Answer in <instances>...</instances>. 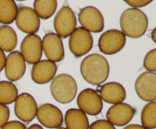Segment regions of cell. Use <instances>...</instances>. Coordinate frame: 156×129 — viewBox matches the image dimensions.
Wrapping results in <instances>:
<instances>
[{
    "label": "cell",
    "mask_w": 156,
    "mask_h": 129,
    "mask_svg": "<svg viewBox=\"0 0 156 129\" xmlns=\"http://www.w3.org/2000/svg\"><path fill=\"white\" fill-rule=\"evenodd\" d=\"M81 74L88 83L99 85L106 81L109 76L110 66L108 60L100 54H91L82 60Z\"/></svg>",
    "instance_id": "obj_1"
},
{
    "label": "cell",
    "mask_w": 156,
    "mask_h": 129,
    "mask_svg": "<svg viewBox=\"0 0 156 129\" xmlns=\"http://www.w3.org/2000/svg\"><path fill=\"white\" fill-rule=\"evenodd\" d=\"M122 33L130 38H139L145 34L149 20L143 11L130 8L125 10L120 20Z\"/></svg>",
    "instance_id": "obj_2"
},
{
    "label": "cell",
    "mask_w": 156,
    "mask_h": 129,
    "mask_svg": "<svg viewBox=\"0 0 156 129\" xmlns=\"http://www.w3.org/2000/svg\"><path fill=\"white\" fill-rule=\"evenodd\" d=\"M78 91L76 80L68 74L55 76L50 83V92L55 100L66 104L73 101Z\"/></svg>",
    "instance_id": "obj_3"
},
{
    "label": "cell",
    "mask_w": 156,
    "mask_h": 129,
    "mask_svg": "<svg viewBox=\"0 0 156 129\" xmlns=\"http://www.w3.org/2000/svg\"><path fill=\"white\" fill-rule=\"evenodd\" d=\"M69 46L71 53L76 57H82L92 49V35L82 27H76L69 36Z\"/></svg>",
    "instance_id": "obj_4"
},
{
    "label": "cell",
    "mask_w": 156,
    "mask_h": 129,
    "mask_svg": "<svg viewBox=\"0 0 156 129\" xmlns=\"http://www.w3.org/2000/svg\"><path fill=\"white\" fill-rule=\"evenodd\" d=\"M126 42V36L120 30L111 29L101 35L98 40V47L104 54L114 55L123 49Z\"/></svg>",
    "instance_id": "obj_5"
},
{
    "label": "cell",
    "mask_w": 156,
    "mask_h": 129,
    "mask_svg": "<svg viewBox=\"0 0 156 129\" xmlns=\"http://www.w3.org/2000/svg\"><path fill=\"white\" fill-rule=\"evenodd\" d=\"M56 34L62 39L67 38L76 30L77 19L75 13L69 6H63L57 12L53 21Z\"/></svg>",
    "instance_id": "obj_6"
},
{
    "label": "cell",
    "mask_w": 156,
    "mask_h": 129,
    "mask_svg": "<svg viewBox=\"0 0 156 129\" xmlns=\"http://www.w3.org/2000/svg\"><path fill=\"white\" fill-rule=\"evenodd\" d=\"M77 105L81 111L90 115H98L103 109V101L100 95L91 88L81 91L77 97Z\"/></svg>",
    "instance_id": "obj_7"
},
{
    "label": "cell",
    "mask_w": 156,
    "mask_h": 129,
    "mask_svg": "<svg viewBox=\"0 0 156 129\" xmlns=\"http://www.w3.org/2000/svg\"><path fill=\"white\" fill-rule=\"evenodd\" d=\"M79 21L82 27L90 33H101L105 27L103 15L94 6L83 8L79 14Z\"/></svg>",
    "instance_id": "obj_8"
},
{
    "label": "cell",
    "mask_w": 156,
    "mask_h": 129,
    "mask_svg": "<svg viewBox=\"0 0 156 129\" xmlns=\"http://www.w3.org/2000/svg\"><path fill=\"white\" fill-rule=\"evenodd\" d=\"M25 62L34 65L42 58V39L37 34H28L21 44V53Z\"/></svg>",
    "instance_id": "obj_9"
},
{
    "label": "cell",
    "mask_w": 156,
    "mask_h": 129,
    "mask_svg": "<svg viewBox=\"0 0 156 129\" xmlns=\"http://www.w3.org/2000/svg\"><path fill=\"white\" fill-rule=\"evenodd\" d=\"M37 111L35 99L27 93L18 96L15 101V114L18 118L25 122H30L36 117Z\"/></svg>",
    "instance_id": "obj_10"
},
{
    "label": "cell",
    "mask_w": 156,
    "mask_h": 129,
    "mask_svg": "<svg viewBox=\"0 0 156 129\" xmlns=\"http://www.w3.org/2000/svg\"><path fill=\"white\" fill-rule=\"evenodd\" d=\"M36 116L43 126L48 128H57L63 123V115L57 106L45 103L37 108Z\"/></svg>",
    "instance_id": "obj_11"
},
{
    "label": "cell",
    "mask_w": 156,
    "mask_h": 129,
    "mask_svg": "<svg viewBox=\"0 0 156 129\" xmlns=\"http://www.w3.org/2000/svg\"><path fill=\"white\" fill-rule=\"evenodd\" d=\"M15 21L18 28L27 34L37 33L41 25L40 18L34 10L27 6L18 9Z\"/></svg>",
    "instance_id": "obj_12"
},
{
    "label": "cell",
    "mask_w": 156,
    "mask_h": 129,
    "mask_svg": "<svg viewBox=\"0 0 156 129\" xmlns=\"http://www.w3.org/2000/svg\"><path fill=\"white\" fill-rule=\"evenodd\" d=\"M42 49L48 60L54 63L61 62L65 58L63 42L55 33H48L44 36Z\"/></svg>",
    "instance_id": "obj_13"
},
{
    "label": "cell",
    "mask_w": 156,
    "mask_h": 129,
    "mask_svg": "<svg viewBox=\"0 0 156 129\" xmlns=\"http://www.w3.org/2000/svg\"><path fill=\"white\" fill-rule=\"evenodd\" d=\"M137 95L144 101L153 102L156 100V74L144 72L140 74L135 83Z\"/></svg>",
    "instance_id": "obj_14"
},
{
    "label": "cell",
    "mask_w": 156,
    "mask_h": 129,
    "mask_svg": "<svg viewBox=\"0 0 156 129\" xmlns=\"http://www.w3.org/2000/svg\"><path fill=\"white\" fill-rule=\"evenodd\" d=\"M136 110L127 103H120L113 105L106 114L108 121L113 125L124 126L131 121L135 115Z\"/></svg>",
    "instance_id": "obj_15"
},
{
    "label": "cell",
    "mask_w": 156,
    "mask_h": 129,
    "mask_svg": "<svg viewBox=\"0 0 156 129\" xmlns=\"http://www.w3.org/2000/svg\"><path fill=\"white\" fill-rule=\"evenodd\" d=\"M26 71V62L21 53L18 51H13L6 58L5 72V76L11 81L20 80Z\"/></svg>",
    "instance_id": "obj_16"
},
{
    "label": "cell",
    "mask_w": 156,
    "mask_h": 129,
    "mask_svg": "<svg viewBox=\"0 0 156 129\" xmlns=\"http://www.w3.org/2000/svg\"><path fill=\"white\" fill-rule=\"evenodd\" d=\"M57 66L49 60H41L34 64L31 69V78L34 83L45 84L55 77Z\"/></svg>",
    "instance_id": "obj_17"
},
{
    "label": "cell",
    "mask_w": 156,
    "mask_h": 129,
    "mask_svg": "<svg viewBox=\"0 0 156 129\" xmlns=\"http://www.w3.org/2000/svg\"><path fill=\"white\" fill-rule=\"evenodd\" d=\"M99 95L103 101L114 105L123 103L126 100V92L120 83L108 82L101 87Z\"/></svg>",
    "instance_id": "obj_18"
},
{
    "label": "cell",
    "mask_w": 156,
    "mask_h": 129,
    "mask_svg": "<svg viewBox=\"0 0 156 129\" xmlns=\"http://www.w3.org/2000/svg\"><path fill=\"white\" fill-rule=\"evenodd\" d=\"M66 129H89V121L86 114L78 109H69L65 115Z\"/></svg>",
    "instance_id": "obj_19"
},
{
    "label": "cell",
    "mask_w": 156,
    "mask_h": 129,
    "mask_svg": "<svg viewBox=\"0 0 156 129\" xmlns=\"http://www.w3.org/2000/svg\"><path fill=\"white\" fill-rule=\"evenodd\" d=\"M18 44V36L12 27L8 25L0 27V49L12 53Z\"/></svg>",
    "instance_id": "obj_20"
},
{
    "label": "cell",
    "mask_w": 156,
    "mask_h": 129,
    "mask_svg": "<svg viewBox=\"0 0 156 129\" xmlns=\"http://www.w3.org/2000/svg\"><path fill=\"white\" fill-rule=\"evenodd\" d=\"M18 6L13 0H0V23L10 24L15 21Z\"/></svg>",
    "instance_id": "obj_21"
},
{
    "label": "cell",
    "mask_w": 156,
    "mask_h": 129,
    "mask_svg": "<svg viewBox=\"0 0 156 129\" xmlns=\"http://www.w3.org/2000/svg\"><path fill=\"white\" fill-rule=\"evenodd\" d=\"M57 8L56 0H36L34 2V10L39 18L47 20L51 18Z\"/></svg>",
    "instance_id": "obj_22"
},
{
    "label": "cell",
    "mask_w": 156,
    "mask_h": 129,
    "mask_svg": "<svg viewBox=\"0 0 156 129\" xmlns=\"http://www.w3.org/2000/svg\"><path fill=\"white\" fill-rule=\"evenodd\" d=\"M18 96L16 86L10 81H0V104H12Z\"/></svg>",
    "instance_id": "obj_23"
},
{
    "label": "cell",
    "mask_w": 156,
    "mask_h": 129,
    "mask_svg": "<svg viewBox=\"0 0 156 129\" xmlns=\"http://www.w3.org/2000/svg\"><path fill=\"white\" fill-rule=\"evenodd\" d=\"M142 126L146 129H155L156 127V103L150 102L143 109L141 113Z\"/></svg>",
    "instance_id": "obj_24"
},
{
    "label": "cell",
    "mask_w": 156,
    "mask_h": 129,
    "mask_svg": "<svg viewBox=\"0 0 156 129\" xmlns=\"http://www.w3.org/2000/svg\"><path fill=\"white\" fill-rule=\"evenodd\" d=\"M143 66L149 72H155L156 71V49L150 50L145 56Z\"/></svg>",
    "instance_id": "obj_25"
},
{
    "label": "cell",
    "mask_w": 156,
    "mask_h": 129,
    "mask_svg": "<svg viewBox=\"0 0 156 129\" xmlns=\"http://www.w3.org/2000/svg\"><path fill=\"white\" fill-rule=\"evenodd\" d=\"M89 129H116L112 124L108 120H97L91 123L89 126Z\"/></svg>",
    "instance_id": "obj_26"
},
{
    "label": "cell",
    "mask_w": 156,
    "mask_h": 129,
    "mask_svg": "<svg viewBox=\"0 0 156 129\" xmlns=\"http://www.w3.org/2000/svg\"><path fill=\"white\" fill-rule=\"evenodd\" d=\"M10 115V110L5 105L0 104V128L8 122Z\"/></svg>",
    "instance_id": "obj_27"
},
{
    "label": "cell",
    "mask_w": 156,
    "mask_h": 129,
    "mask_svg": "<svg viewBox=\"0 0 156 129\" xmlns=\"http://www.w3.org/2000/svg\"><path fill=\"white\" fill-rule=\"evenodd\" d=\"M152 2V0H126L125 2L132 8H142L146 5H148Z\"/></svg>",
    "instance_id": "obj_28"
},
{
    "label": "cell",
    "mask_w": 156,
    "mask_h": 129,
    "mask_svg": "<svg viewBox=\"0 0 156 129\" xmlns=\"http://www.w3.org/2000/svg\"><path fill=\"white\" fill-rule=\"evenodd\" d=\"M1 129H27L22 122L18 121H11L6 123Z\"/></svg>",
    "instance_id": "obj_29"
},
{
    "label": "cell",
    "mask_w": 156,
    "mask_h": 129,
    "mask_svg": "<svg viewBox=\"0 0 156 129\" xmlns=\"http://www.w3.org/2000/svg\"><path fill=\"white\" fill-rule=\"evenodd\" d=\"M6 56L5 55V53L2 49H0V72L3 70L5 65Z\"/></svg>",
    "instance_id": "obj_30"
},
{
    "label": "cell",
    "mask_w": 156,
    "mask_h": 129,
    "mask_svg": "<svg viewBox=\"0 0 156 129\" xmlns=\"http://www.w3.org/2000/svg\"><path fill=\"white\" fill-rule=\"evenodd\" d=\"M123 129H146L144 127H143L142 125L140 124H129V125L126 126Z\"/></svg>",
    "instance_id": "obj_31"
},
{
    "label": "cell",
    "mask_w": 156,
    "mask_h": 129,
    "mask_svg": "<svg viewBox=\"0 0 156 129\" xmlns=\"http://www.w3.org/2000/svg\"><path fill=\"white\" fill-rule=\"evenodd\" d=\"M27 129H44V128H43L41 125H39V124H32V125H30Z\"/></svg>",
    "instance_id": "obj_32"
},
{
    "label": "cell",
    "mask_w": 156,
    "mask_h": 129,
    "mask_svg": "<svg viewBox=\"0 0 156 129\" xmlns=\"http://www.w3.org/2000/svg\"><path fill=\"white\" fill-rule=\"evenodd\" d=\"M152 39L154 42H156V29L155 28L152 32Z\"/></svg>",
    "instance_id": "obj_33"
},
{
    "label": "cell",
    "mask_w": 156,
    "mask_h": 129,
    "mask_svg": "<svg viewBox=\"0 0 156 129\" xmlns=\"http://www.w3.org/2000/svg\"><path fill=\"white\" fill-rule=\"evenodd\" d=\"M56 129H66V127H57V128Z\"/></svg>",
    "instance_id": "obj_34"
}]
</instances>
